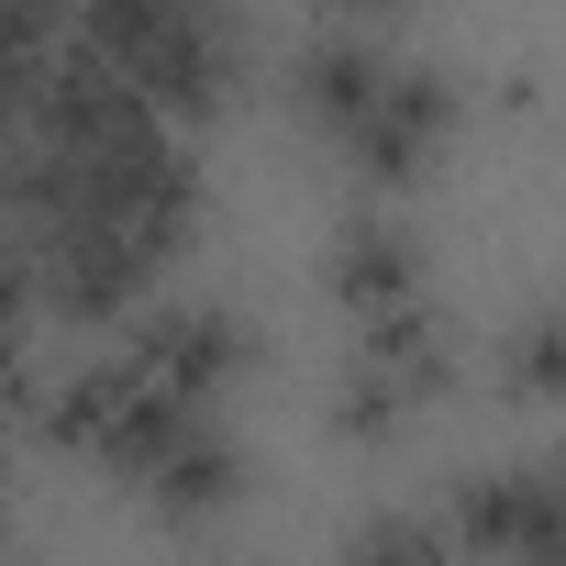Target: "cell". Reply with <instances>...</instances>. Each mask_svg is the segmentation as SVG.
<instances>
[{
    "label": "cell",
    "mask_w": 566,
    "mask_h": 566,
    "mask_svg": "<svg viewBox=\"0 0 566 566\" xmlns=\"http://www.w3.org/2000/svg\"><path fill=\"white\" fill-rule=\"evenodd\" d=\"M78 23V0H0V56H45Z\"/></svg>",
    "instance_id": "9"
},
{
    "label": "cell",
    "mask_w": 566,
    "mask_h": 566,
    "mask_svg": "<svg viewBox=\"0 0 566 566\" xmlns=\"http://www.w3.org/2000/svg\"><path fill=\"white\" fill-rule=\"evenodd\" d=\"M378 78H389V56H378V45H356V34H334V45H312V56H301V78H290V90H301V112L345 145V134H356V112L378 101Z\"/></svg>",
    "instance_id": "7"
},
{
    "label": "cell",
    "mask_w": 566,
    "mask_h": 566,
    "mask_svg": "<svg viewBox=\"0 0 566 566\" xmlns=\"http://www.w3.org/2000/svg\"><path fill=\"white\" fill-rule=\"evenodd\" d=\"M334 301L356 312V323H378V312H411L422 301V244L400 233V222H345L334 233Z\"/></svg>",
    "instance_id": "6"
},
{
    "label": "cell",
    "mask_w": 566,
    "mask_h": 566,
    "mask_svg": "<svg viewBox=\"0 0 566 566\" xmlns=\"http://www.w3.org/2000/svg\"><path fill=\"white\" fill-rule=\"evenodd\" d=\"M444 378H455V356H444V334H433V312H422V301H411V312H378V323H356L345 444H378V433H400L411 411H433V400H444Z\"/></svg>",
    "instance_id": "2"
},
{
    "label": "cell",
    "mask_w": 566,
    "mask_h": 566,
    "mask_svg": "<svg viewBox=\"0 0 566 566\" xmlns=\"http://www.w3.org/2000/svg\"><path fill=\"white\" fill-rule=\"evenodd\" d=\"M455 544L555 566V467H489V478H467L455 489Z\"/></svg>",
    "instance_id": "4"
},
{
    "label": "cell",
    "mask_w": 566,
    "mask_h": 566,
    "mask_svg": "<svg viewBox=\"0 0 566 566\" xmlns=\"http://www.w3.org/2000/svg\"><path fill=\"white\" fill-rule=\"evenodd\" d=\"M444 145H455V90H444L433 67H400V56H389L378 101H367L356 134H345L356 178H367V189H411V178H433Z\"/></svg>",
    "instance_id": "3"
},
{
    "label": "cell",
    "mask_w": 566,
    "mask_h": 566,
    "mask_svg": "<svg viewBox=\"0 0 566 566\" xmlns=\"http://www.w3.org/2000/svg\"><path fill=\"white\" fill-rule=\"evenodd\" d=\"M345 566H455V533H433V522H411V511H367Z\"/></svg>",
    "instance_id": "8"
},
{
    "label": "cell",
    "mask_w": 566,
    "mask_h": 566,
    "mask_svg": "<svg viewBox=\"0 0 566 566\" xmlns=\"http://www.w3.org/2000/svg\"><path fill=\"white\" fill-rule=\"evenodd\" d=\"M511 389H522V400H555V323H544V312H533L522 345H511Z\"/></svg>",
    "instance_id": "10"
},
{
    "label": "cell",
    "mask_w": 566,
    "mask_h": 566,
    "mask_svg": "<svg viewBox=\"0 0 566 566\" xmlns=\"http://www.w3.org/2000/svg\"><path fill=\"white\" fill-rule=\"evenodd\" d=\"M78 45L178 134V123H211L222 90H233V34L211 0H78Z\"/></svg>",
    "instance_id": "1"
},
{
    "label": "cell",
    "mask_w": 566,
    "mask_h": 566,
    "mask_svg": "<svg viewBox=\"0 0 566 566\" xmlns=\"http://www.w3.org/2000/svg\"><path fill=\"white\" fill-rule=\"evenodd\" d=\"M123 356H134L145 378L189 389V400H222V389H233V367L255 356V323H244V312H156Z\"/></svg>",
    "instance_id": "5"
},
{
    "label": "cell",
    "mask_w": 566,
    "mask_h": 566,
    "mask_svg": "<svg viewBox=\"0 0 566 566\" xmlns=\"http://www.w3.org/2000/svg\"><path fill=\"white\" fill-rule=\"evenodd\" d=\"M356 12H400V0H356Z\"/></svg>",
    "instance_id": "11"
}]
</instances>
